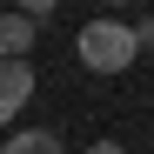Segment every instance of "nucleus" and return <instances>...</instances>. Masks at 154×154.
<instances>
[{"mask_svg": "<svg viewBox=\"0 0 154 154\" xmlns=\"http://www.w3.org/2000/svg\"><path fill=\"white\" fill-rule=\"evenodd\" d=\"M74 47H81V67H94V74H127V67H134V54H141L134 27H127V20H114V14L87 20Z\"/></svg>", "mask_w": 154, "mask_h": 154, "instance_id": "obj_1", "label": "nucleus"}, {"mask_svg": "<svg viewBox=\"0 0 154 154\" xmlns=\"http://www.w3.org/2000/svg\"><path fill=\"white\" fill-rule=\"evenodd\" d=\"M34 100V67L27 60H0V127Z\"/></svg>", "mask_w": 154, "mask_h": 154, "instance_id": "obj_2", "label": "nucleus"}, {"mask_svg": "<svg viewBox=\"0 0 154 154\" xmlns=\"http://www.w3.org/2000/svg\"><path fill=\"white\" fill-rule=\"evenodd\" d=\"M34 40H40V20H27V14H0V60H27Z\"/></svg>", "mask_w": 154, "mask_h": 154, "instance_id": "obj_3", "label": "nucleus"}, {"mask_svg": "<svg viewBox=\"0 0 154 154\" xmlns=\"http://www.w3.org/2000/svg\"><path fill=\"white\" fill-rule=\"evenodd\" d=\"M0 154H67V147H60V134H47V127H27V134L0 141Z\"/></svg>", "mask_w": 154, "mask_h": 154, "instance_id": "obj_4", "label": "nucleus"}, {"mask_svg": "<svg viewBox=\"0 0 154 154\" xmlns=\"http://www.w3.org/2000/svg\"><path fill=\"white\" fill-rule=\"evenodd\" d=\"M60 0H14V14H27V20H40V14H54Z\"/></svg>", "mask_w": 154, "mask_h": 154, "instance_id": "obj_5", "label": "nucleus"}, {"mask_svg": "<svg viewBox=\"0 0 154 154\" xmlns=\"http://www.w3.org/2000/svg\"><path fill=\"white\" fill-rule=\"evenodd\" d=\"M87 154H127V147H121V141H94Z\"/></svg>", "mask_w": 154, "mask_h": 154, "instance_id": "obj_6", "label": "nucleus"}, {"mask_svg": "<svg viewBox=\"0 0 154 154\" xmlns=\"http://www.w3.org/2000/svg\"><path fill=\"white\" fill-rule=\"evenodd\" d=\"M134 40H141V47H154V20H147V27H141V34H134Z\"/></svg>", "mask_w": 154, "mask_h": 154, "instance_id": "obj_7", "label": "nucleus"}, {"mask_svg": "<svg viewBox=\"0 0 154 154\" xmlns=\"http://www.w3.org/2000/svg\"><path fill=\"white\" fill-rule=\"evenodd\" d=\"M100 7H121V0H100Z\"/></svg>", "mask_w": 154, "mask_h": 154, "instance_id": "obj_8", "label": "nucleus"}]
</instances>
